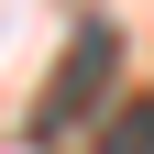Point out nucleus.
Instances as JSON below:
<instances>
[{
  "label": "nucleus",
  "mask_w": 154,
  "mask_h": 154,
  "mask_svg": "<svg viewBox=\"0 0 154 154\" xmlns=\"http://www.w3.org/2000/svg\"><path fill=\"white\" fill-rule=\"evenodd\" d=\"M99 77H110V22H88V33H77V55L55 66V99H44V132L66 121V110H88V88H99Z\"/></svg>",
  "instance_id": "f257e3e1"
},
{
  "label": "nucleus",
  "mask_w": 154,
  "mask_h": 154,
  "mask_svg": "<svg viewBox=\"0 0 154 154\" xmlns=\"http://www.w3.org/2000/svg\"><path fill=\"white\" fill-rule=\"evenodd\" d=\"M99 154H154V99H121L99 121Z\"/></svg>",
  "instance_id": "f03ea898"
}]
</instances>
